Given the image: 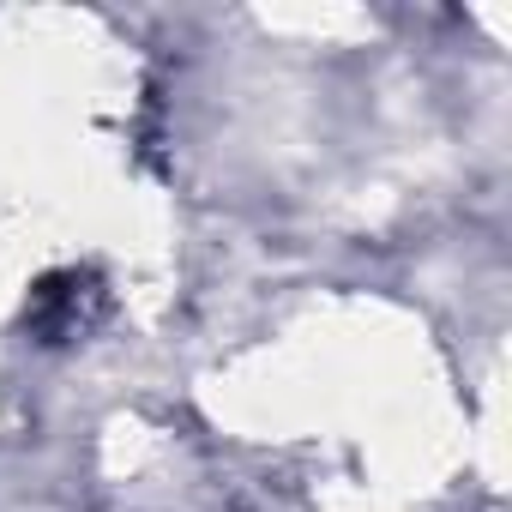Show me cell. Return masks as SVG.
<instances>
[{"instance_id":"obj_1","label":"cell","mask_w":512,"mask_h":512,"mask_svg":"<svg viewBox=\"0 0 512 512\" xmlns=\"http://www.w3.org/2000/svg\"><path fill=\"white\" fill-rule=\"evenodd\" d=\"M97 308H103V296H97L91 278L55 272V278H43L37 296H31V332H43V344H67V338H79V332L97 320Z\"/></svg>"}]
</instances>
